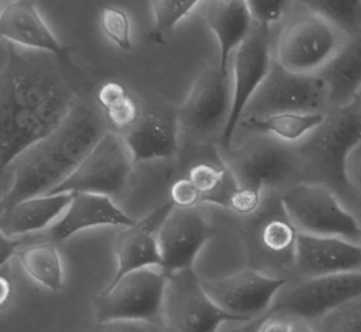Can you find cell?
I'll return each mask as SVG.
<instances>
[{
  "instance_id": "cell-1",
  "label": "cell",
  "mask_w": 361,
  "mask_h": 332,
  "mask_svg": "<svg viewBox=\"0 0 361 332\" xmlns=\"http://www.w3.org/2000/svg\"><path fill=\"white\" fill-rule=\"evenodd\" d=\"M56 59L43 52L10 49L1 71V172L59 129L79 102Z\"/></svg>"
},
{
  "instance_id": "cell-2",
  "label": "cell",
  "mask_w": 361,
  "mask_h": 332,
  "mask_svg": "<svg viewBox=\"0 0 361 332\" xmlns=\"http://www.w3.org/2000/svg\"><path fill=\"white\" fill-rule=\"evenodd\" d=\"M106 131L99 112L78 102L59 129L28 148L10 166L13 180L1 198V213L23 200L56 189L81 165Z\"/></svg>"
},
{
  "instance_id": "cell-3",
  "label": "cell",
  "mask_w": 361,
  "mask_h": 332,
  "mask_svg": "<svg viewBox=\"0 0 361 332\" xmlns=\"http://www.w3.org/2000/svg\"><path fill=\"white\" fill-rule=\"evenodd\" d=\"M169 276L162 268L128 273L94 298L97 323L126 320L164 325V298Z\"/></svg>"
},
{
  "instance_id": "cell-4",
  "label": "cell",
  "mask_w": 361,
  "mask_h": 332,
  "mask_svg": "<svg viewBox=\"0 0 361 332\" xmlns=\"http://www.w3.org/2000/svg\"><path fill=\"white\" fill-rule=\"evenodd\" d=\"M281 203L300 233L338 237L354 243L361 239L357 218L322 185L299 183L282 195Z\"/></svg>"
},
{
  "instance_id": "cell-5",
  "label": "cell",
  "mask_w": 361,
  "mask_h": 332,
  "mask_svg": "<svg viewBox=\"0 0 361 332\" xmlns=\"http://www.w3.org/2000/svg\"><path fill=\"white\" fill-rule=\"evenodd\" d=\"M134 165L124 136L108 130L81 165L49 194L82 193L111 198L124 189Z\"/></svg>"
},
{
  "instance_id": "cell-6",
  "label": "cell",
  "mask_w": 361,
  "mask_h": 332,
  "mask_svg": "<svg viewBox=\"0 0 361 332\" xmlns=\"http://www.w3.org/2000/svg\"><path fill=\"white\" fill-rule=\"evenodd\" d=\"M342 45L338 30L309 10L283 30L278 38L276 61L295 74L315 75Z\"/></svg>"
},
{
  "instance_id": "cell-7",
  "label": "cell",
  "mask_w": 361,
  "mask_h": 332,
  "mask_svg": "<svg viewBox=\"0 0 361 332\" xmlns=\"http://www.w3.org/2000/svg\"><path fill=\"white\" fill-rule=\"evenodd\" d=\"M361 297V271L309 277L286 286L269 312L286 318L321 319L350 300Z\"/></svg>"
},
{
  "instance_id": "cell-8",
  "label": "cell",
  "mask_w": 361,
  "mask_h": 332,
  "mask_svg": "<svg viewBox=\"0 0 361 332\" xmlns=\"http://www.w3.org/2000/svg\"><path fill=\"white\" fill-rule=\"evenodd\" d=\"M226 323H249L221 309L204 292L192 268L169 276L164 298L168 332H219Z\"/></svg>"
},
{
  "instance_id": "cell-9",
  "label": "cell",
  "mask_w": 361,
  "mask_h": 332,
  "mask_svg": "<svg viewBox=\"0 0 361 332\" xmlns=\"http://www.w3.org/2000/svg\"><path fill=\"white\" fill-rule=\"evenodd\" d=\"M329 102L327 88L319 75L295 74L274 60L264 80L246 108L244 117L277 113H316Z\"/></svg>"
},
{
  "instance_id": "cell-10",
  "label": "cell",
  "mask_w": 361,
  "mask_h": 332,
  "mask_svg": "<svg viewBox=\"0 0 361 332\" xmlns=\"http://www.w3.org/2000/svg\"><path fill=\"white\" fill-rule=\"evenodd\" d=\"M287 283L282 277L247 268L232 276L204 280L201 286L226 313L251 321L269 312L278 293Z\"/></svg>"
},
{
  "instance_id": "cell-11",
  "label": "cell",
  "mask_w": 361,
  "mask_h": 332,
  "mask_svg": "<svg viewBox=\"0 0 361 332\" xmlns=\"http://www.w3.org/2000/svg\"><path fill=\"white\" fill-rule=\"evenodd\" d=\"M272 64L269 28H252L234 53L232 109L221 136L223 148H231L236 126L240 124L249 103L269 76Z\"/></svg>"
},
{
  "instance_id": "cell-12",
  "label": "cell",
  "mask_w": 361,
  "mask_h": 332,
  "mask_svg": "<svg viewBox=\"0 0 361 332\" xmlns=\"http://www.w3.org/2000/svg\"><path fill=\"white\" fill-rule=\"evenodd\" d=\"M232 109V83L219 68H206L195 80L190 93L178 109L176 119L195 133L209 135L222 126Z\"/></svg>"
},
{
  "instance_id": "cell-13",
  "label": "cell",
  "mask_w": 361,
  "mask_h": 332,
  "mask_svg": "<svg viewBox=\"0 0 361 332\" xmlns=\"http://www.w3.org/2000/svg\"><path fill=\"white\" fill-rule=\"evenodd\" d=\"M213 228L195 208H173L158 232L162 268L168 276L190 270Z\"/></svg>"
},
{
  "instance_id": "cell-14",
  "label": "cell",
  "mask_w": 361,
  "mask_h": 332,
  "mask_svg": "<svg viewBox=\"0 0 361 332\" xmlns=\"http://www.w3.org/2000/svg\"><path fill=\"white\" fill-rule=\"evenodd\" d=\"M173 208L174 206L171 203H164L142 220L135 222L133 226L126 227L119 232L114 243L116 273L106 286L116 283L128 273L142 268H162L158 232Z\"/></svg>"
},
{
  "instance_id": "cell-15",
  "label": "cell",
  "mask_w": 361,
  "mask_h": 332,
  "mask_svg": "<svg viewBox=\"0 0 361 332\" xmlns=\"http://www.w3.org/2000/svg\"><path fill=\"white\" fill-rule=\"evenodd\" d=\"M294 266L309 277L361 271V245L338 237L300 233L294 248Z\"/></svg>"
},
{
  "instance_id": "cell-16",
  "label": "cell",
  "mask_w": 361,
  "mask_h": 332,
  "mask_svg": "<svg viewBox=\"0 0 361 332\" xmlns=\"http://www.w3.org/2000/svg\"><path fill=\"white\" fill-rule=\"evenodd\" d=\"M295 158L287 148L269 140H259L240 148L228 166L238 184L264 191L283 183L295 170Z\"/></svg>"
},
{
  "instance_id": "cell-17",
  "label": "cell",
  "mask_w": 361,
  "mask_h": 332,
  "mask_svg": "<svg viewBox=\"0 0 361 332\" xmlns=\"http://www.w3.org/2000/svg\"><path fill=\"white\" fill-rule=\"evenodd\" d=\"M0 35L10 45L27 51L49 53L65 58L70 52L56 40L37 10L36 1L14 0L3 5L0 13Z\"/></svg>"
},
{
  "instance_id": "cell-18",
  "label": "cell",
  "mask_w": 361,
  "mask_h": 332,
  "mask_svg": "<svg viewBox=\"0 0 361 332\" xmlns=\"http://www.w3.org/2000/svg\"><path fill=\"white\" fill-rule=\"evenodd\" d=\"M134 218L116 206L113 198L104 195L75 194L64 215L51 228V238L64 242L79 232L94 227H130Z\"/></svg>"
},
{
  "instance_id": "cell-19",
  "label": "cell",
  "mask_w": 361,
  "mask_h": 332,
  "mask_svg": "<svg viewBox=\"0 0 361 332\" xmlns=\"http://www.w3.org/2000/svg\"><path fill=\"white\" fill-rule=\"evenodd\" d=\"M123 136L134 163L173 158L179 150L178 119L157 111L142 112Z\"/></svg>"
},
{
  "instance_id": "cell-20",
  "label": "cell",
  "mask_w": 361,
  "mask_h": 332,
  "mask_svg": "<svg viewBox=\"0 0 361 332\" xmlns=\"http://www.w3.org/2000/svg\"><path fill=\"white\" fill-rule=\"evenodd\" d=\"M319 134L311 141L309 153L332 176L343 177V163L348 151L361 138V112L352 107L341 108V113L317 129Z\"/></svg>"
},
{
  "instance_id": "cell-21",
  "label": "cell",
  "mask_w": 361,
  "mask_h": 332,
  "mask_svg": "<svg viewBox=\"0 0 361 332\" xmlns=\"http://www.w3.org/2000/svg\"><path fill=\"white\" fill-rule=\"evenodd\" d=\"M206 20L219 46V65L223 75L229 76L228 65L232 53L243 45L252 30V18L245 0L209 1Z\"/></svg>"
},
{
  "instance_id": "cell-22",
  "label": "cell",
  "mask_w": 361,
  "mask_h": 332,
  "mask_svg": "<svg viewBox=\"0 0 361 332\" xmlns=\"http://www.w3.org/2000/svg\"><path fill=\"white\" fill-rule=\"evenodd\" d=\"M74 196L73 193H61L23 200L1 213L0 233L16 238L46 230L64 215Z\"/></svg>"
},
{
  "instance_id": "cell-23",
  "label": "cell",
  "mask_w": 361,
  "mask_h": 332,
  "mask_svg": "<svg viewBox=\"0 0 361 332\" xmlns=\"http://www.w3.org/2000/svg\"><path fill=\"white\" fill-rule=\"evenodd\" d=\"M317 75L324 80L331 105L350 106L361 93V38L343 43Z\"/></svg>"
},
{
  "instance_id": "cell-24",
  "label": "cell",
  "mask_w": 361,
  "mask_h": 332,
  "mask_svg": "<svg viewBox=\"0 0 361 332\" xmlns=\"http://www.w3.org/2000/svg\"><path fill=\"white\" fill-rule=\"evenodd\" d=\"M252 244L269 258L294 265V248L299 235L279 200L272 211L259 216L252 227Z\"/></svg>"
},
{
  "instance_id": "cell-25",
  "label": "cell",
  "mask_w": 361,
  "mask_h": 332,
  "mask_svg": "<svg viewBox=\"0 0 361 332\" xmlns=\"http://www.w3.org/2000/svg\"><path fill=\"white\" fill-rule=\"evenodd\" d=\"M327 119L322 112L316 113H277L264 117H244V129L269 135L278 140L295 143L321 128Z\"/></svg>"
},
{
  "instance_id": "cell-26",
  "label": "cell",
  "mask_w": 361,
  "mask_h": 332,
  "mask_svg": "<svg viewBox=\"0 0 361 332\" xmlns=\"http://www.w3.org/2000/svg\"><path fill=\"white\" fill-rule=\"evenodd\" d=\"M184 176L197 190L201 203H214L223 208H228L229 198L239 185L229 167L206 160L191 163Z\"/></svg>"
},
{
  "instance_id": "cell-27",
  "label": "cell",
  "mask_w": 361,
  "mask_h": 332,
  "mask_svg": "<svg viewBox=\"0 0 361 332\" xmlns=\"http://www.w3.org/2000/svg\"><path fill=\"white\" fill-rule=\"evenodd\" d=\"M19 260L32 281L53 293L64 290V268L59 251L51 243H36L20 250Z\"/></svg>"
},
{
  "instance_id": "cell-28",
  "label": "cell",
  "mask_w": 361,
  "mask_h": 332,
  "mask_svg": "<svg viewBox=\"0 0 361 332\" xmlns=\"http://www.w3.org/2000/svg\"><path fill=\"white\" fill-rule=\"evenodd\" d=\"M97 101L108 124L114 128L113 131L121 135L131 129L142 114L137 102L121 83H104L98 90Z\"/></svg>"
},
{
  "instance_id": "cell-29",
  "label": "cell",
  "mask_w": 361,
  "mask_h": 332,
  "mask_svg": "<svg viewBox=\"0 0 361 332\" xmlns=\"http://www.w3.org/2000/svg\"><path fill=\"white\" fill-rule=\"evenodd\" d=\"M309 10L332 23L339 32L349 35L361 31L360 0H321L306 1Z\"/></svg>"
},
{
  "instance_id": "cell-30",
  "label": "cell",
  "mask_w": 361,
  "mask_h": 332,
  "mask_svg": "<svg viewBox=\"0 0 361 332\" xmlns=\"http://www.w3.org/2000/svg\"><path fill=\"white\" fill-rule=\"evenodd\" d=\"M153 11L154 28L151 37L158 43H163V36L176 28L181 20L202 4L197 0H153L149 3Z\"/></svg>"
},
{
  "instance_id": "cell-31",
  "label": "cell",
  "mask_w": 361,
  "mask_h": 332,
  "mask_svg": "<svg viewBox=\"0 0 361 332\" xmlns=\"http://www.w3.org/2000/svg\"><path fill=\"white\" fill-rule=\"evenodd\" d=\"M321 332H361V297L319 319Z\"/></svg>"
},
{
  "instance_id": "cell-32",
  "label": "cell",
  "mask_w": 361,
  "mask_h": 332,
  "mask_svg": "<svg viewBox=\"0 0 361 332\" xmlns=\"http://www.w3.org/2000/svg\"><path fill=\"white\" fill-rule=\"evenodd\" d=\"M101 26L106 38L113 42L119 49L124 52L131 51V23L124 10L103 8L101 13Z\"/></svg>"
},
{
  "instance_id": "cell-33",
  "label": "cell",
  "mask_w": 361,
  "mask_h": 332,
  "mask_svg": "<svg viewBox=\"0 0 361 332\" xmlns=\"http://www.w3.org/2000/svg\"><path fill=\"white\" fill-rule=\"evenodd\" d=\"M292 4L287 0H249L247 6L250 10L252 21L259 23L261 28H269L278 23Z\"/></svg>"
},
{
  "instance_id": "cell-34",
  "label": "cell",
  "mask_w": 361,
  "mask_h": 332,
  "mask_svg": "<svg viewBox=\"0 0 361 332\" xmlns=\"http://www.w3.org/2000/svg\"><path fill=\"white\" fill-rule=\"evenodd\" d=\"M169 203L176 208H195L201 203V198L191 184L190 180L185 176H181L174 180L169 186Z\"/></svg>"
},
{
  "instance_id": "cell-35",
  "label": "cell",
  "mask_w": 361,
  "mask_h": 332,
  "mask_svg": "<svg viewBox=\"0 0 361 332\" xmlns=\"http://www.w3.org/2000/svg\"><path fill=\"white\" fill-rule=\"evenodd\" d=\"M259 205H261V191L247 188V186H241V185L236 186V189L233 191L228 201V208H232L233 211L240 215L255 213Z\"/></svg>"
},
{
  "instance_id": "cell-36",
  "label": "cell",
  "mask_w": 361,
  "mask_h": 332,
  "mask_svg": "<svg viewBox=\"0 0 361 332\" xmlns=\"http://www.w3.org/2000/svg\"><path fill=\"white\" fill-rule=\"evenodd\" d=\"M343 177L345 183L361 195V138L353 145L344 158Z\"/></svg>"
},
{
  "instance_id": "cell-37",
  "label": "cell",
  "mask_w": 361,
  "mask_h": 332,
  "mask_svg": "<svg viewBox=\"0 0 361 332\" xmlns=\"http://www.w3.org/2000/svg\"><path fill=\"white\" fill-rule=\"evenodd\" d=\"M91 332H168L166 326H159L145 321H126L116 320L97 323Z\"/></svg>"
},
{
  "instance_id": "cell-38",
  "label": "cell",
  "mask_w": 361,
  "mask_h": 332,
  "mask_svg": "<svg viewBox=\"0 0 361 332\" xmlns=\"http://www.w3.org/2000/svg\"><path fill=\"white\" fill-rule=\"evenodd\" d=\"M257 332H290V319L267 312L262 316Z\"/></svg>"
},
{
  "instance_id": "cell-39",
  "label": "cell",
  "mask_w": 361,
  "mask_h": 332,
  "mask_svg": "<svg viewBox=\"0 0 361 332\" xmlns=\"http://www.w3.org/2000/svg\"><path fill=\"white\" fill-rule=\"evenodd\" d=\"M21 243L23 239L0 233V268H5L8 265L10 259L13 258V255L16 254V250Z\"/></svg>"
},
{
  "instance_id": "cell-40",
  "label": "cell",
  "mask_w": 361,
  "mask_h": 332,
  "mask_svg": "<svg viewBox=\"0 0 361 332\" xmlns=\"http://www.w3.org/2000/svg\"><path fill=\"white\" fill-rule=\"evenodd\" d=\"M13 291H14L13 280L1 268V276H0V304H1V312L6 308V305L9 304L11 297H13Z\"/></svg>"
},
{
  "instance_id": "cell-41",
  "label": "cell",
  "mask_w": 361,
  "mask_h": 332,
  "mask_svg": "<svg viewBox=\"0 0 361 332\" xmlns=\"http://www.w3.org/2000/svg\"><path fill=\"white\" fill-rule=\"evenodd\" d=\"M262 316H264V315H262ZM262 316L259 319H255V320H251L249 323H244V325H241L239 328H231V330L223 332H257L259 323H261V320H262Z\"/></svg>"
},
{
  "instance_id": "cell-42",
  "label": "cell",
  "mask_w": 361,
  "mask_h": 332,
  "mask_svg": "<svg viewBox=\"0 0 361 332\" xmlns=\"http://www.w3.org/2000/svg\"><path fill=\"white\" fill-rule=\"evenodd\" d=\"M290 332H314V330L301 319H290Z\"/></svg>"
},
{
  "instance_id": "cell-43",
  "label": "cell",
  "mask_w": 361,
  "mask_h": 332,
  "mask_svg": "<svg viewBox=\"0 0 361 332\" xmlns=\"http://www.w3.org/2000/svg\"></svg>"
}]
</instances>
